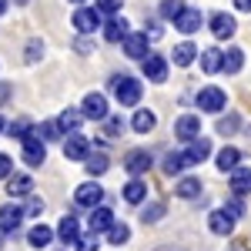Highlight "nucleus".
I'll return each instance as SVG.
<instances>
[{"instance_id":"cd10ccee","label":"nucleus","mask_w":251,"mask_h":251,"mask_svg":"<svg viewBox=\"0 0 251 251\" xmlns=\"http://www.w3.org/2000/svg\"><path fill=\"white\" fill-rule=\"evenodd\" d=\"M201 71H204V74H218V71H221V50H218V47L201 50Z\"/></svg>"},{"instance_id":"4c0bfd02","label":"nucleus","mask_w":251,"mask_h":251,"mask_svg":"<svg viewBox=\"0 0 251 251\" xmlns=\"http://www.w3.org/2000/svg\"><path fill=\"white\" fill-rule=\"evenodd\" d=\"M121 131H124V121H121V117H104V134L107 137H121Z\"/></svg>"},{"instance_id":"412c9836","label":"nucleus","mask_w":251,"mask_h":251,"mask_svg":"<svg viewBox=\"0 0 251 251\" xmlns=\"http://www.w3.org/2000/svg\"><path fill=\"white\" fill-rule=\"evenodd\" d=\"M194 57H198V47H194L191 40L177 44V47H174V54H171V60L177 64V67H191V64H194Z\"/></svg>"},{"instance_id":"0eeeda50","label":"nucleus","mask_w":251,"mask_h":251,"mask_svg":"<svg viewBox=\"0 0 251 251\" xmlns=\"http://www.w3.org/2000/svg\"><path fill=\"white\" fill-rule=\"evenodd\" d=\"M71 20H74V27H77L80 34H94V30H100V14H97L94 7H77Z\"/></svg>"},{"instance_id":"1a4fd4ad","label":"nucleus","mask_w":251,"mask_h":251,"mask_svg":"<svg viewBox=\"0 0 251 251\" xmlns=\"http://www.w3.org/2000/svg\"><path fill=\"white\" fill-rule=\"evenodd\" d=\"M198 134H201V117L198 114H181L174 121V137L177 141H191Z\"/></svg>"},{"instance_id":"dca6fc26","label":"nucleus","mask_w":251,"mask_h":251,"mask_svg":"<svg viewBox=\"0 0 251 251\" xmlns=\"http://www.w3.org/2000/svg\"><path fill=\"white\" fill-rule=\"evenodd\" d=\"M148 168H151V154H148V151H131V154L124 157V171L131 174V177L148 174Z\"/></svg>"},{"instance_id":"6e6552de","label":"nucleus","mask_w":251,"mask_h":251,"mask_svg":"<svg viewBox=\"0 0 251 251\" xmlns=\"http://www.w3.org/2000/svg\"><path fill=\"white\" fill-rule=\"evenodd\" d=\"M24 161H27L30 168H40V164L47 161V144H44L37 134H30L24 141Z\"/></svg>"},{"instance_id":"473e14b6","label":"nucleus","mask_w":251,"mask_h":251,"mask_svg":"<svg viewBox=\"0 0 251 251\" xmlns=\"http://www.w3.org/2000/svg\"><path fill=\"white\" fill-rule=\"evenodd\" d=\"M188 168V157H184V151H171V154L164 157V174H181Z\"/></svg>"},{"instance_id":"b1692460","label":"nucleus","mask_w":251,"mask_h":251,"mask_svg":"<svg viewBox=\"0 0 251 251\" xmlns=\"http://www.w3.org/2000/svg\"><path fill=\"white\" fill-rule=\"evenodd\" d=\"M245 67V50H238V47H231L228 54L221 50V71H228V74H238Z\"/></svg>"},{"instance_id":"a19ab883","label":"nucleus","mask_w":251,"mask_h":251,"mask_svg":"<svg viewBox=\"0 0 251 251\" xmlns=\"http://www.w3.org/2000/svg\"><path fill=\"white\" fill-rule=\"evenodd\" d=\"M225 211H228V214H234V218H241V214H245V204H241V194H234L231 201L225 204Z\"/></svg>"},{"instance_id":"c9c22d12","label":"nucleus","mask_w":251,"mask_h":251,"mask_svg":"<svg viewBox=\"0 0 251 251\" xmlns=\"http://www.w3.org/2000/svg\"><path fill=\"white\" fill-rule=\"evenodd\" d=\"M181 10H184V0H161V17L164 20H174Z\"/></svg>"},{"instance_id":"8fccbe9b","label":"nucleus","mask_w":251,"mask_h":251,"mask_svg":"<svg viewBox=\"0 0 251 251\" xmlns=\"http://www.w3.org/2000/svg\"><path fill=\"white\" fill-rule=\"evenodd\" d=\"M0 131H3V117H0Z\"/></svg>"},{"instance_id":"aec40b11","label":"nucleus","mask_w":251,"mask_h":251,"mask_svg":"<svg viewBox=\"0 0 251 251\" xmlns=\"http://www.w3.org/2000/svg\"><path fill=\"white\" fill-rule=\"evenodd\" d=\"M3 181H7V194H14V198H24V194H30V188H34V181L27 174H7Z\"/></svg>"},{"instance_id":"393cba45","label":"nucleus","mask_w":251,"mask_h":251,"mask_svg":"<svg viewBox=\"0 0 251 251\" xmlns=\"http://www.w3.org/2000/svg\"><path fill=\"white\" fill-rule=\"evenodd\" d=\"M27 241H30V248H47V245L54 241V231H50L47 225H34V228L27 231Z\"/></svg>"},{"instance_id":"7c9ffc66","label":"nucleus","mask_w":251,"mask_h":251,"mask_svg":"<svg viewBox=\"0 0 251 251\" xmlns=\"http://www.w3.org/2000/svg\"><path fill=\"white\" fill-rule=\"evenodd\" d=\"M238 164H241V151H238V148H221V151H218V168H221V171H231Z\"/></svg>"},{"instance_id":"ddd939ff","label":"nucleus","mask_w":251,"mask_h":251,"mask_svg":"<svg viewBox=\"0 0 251 251\" xmlns=\"http://www.w3.org/2000/svg\"><path fill=\"white\" fill-rule=\"evenodd\" d=\"M20 221H24V208L20 204H3L0 208V231L3 234H14L20 228Z\"/></svg>"},{"instance_id":"4be33fe9","label":"nucleus","mask_w":251,"mask_h":251,"mask_svg":"<svg viewBox=\"0 0 251 251\" xmlns=\"http://www.w3.org/2000/svg\"><path fill=\"white\" fill-rule=\"evenodd\" d=\"M144 198H148V184H144L141 177H131V181L124 184V201H127V204H141Z\"/></svg>"},{"instance_id":"bb28decb","label":"nucleus","mask_w":251,"mask_h":251,"mask_svg":"<svg viewBox=\"0 0 251 251\" xmlns=\"http://www.w3.org/2000/svg\"><path fill=\"white\" fill-rule=\"evenodd\" d=\"M154 124H157L154 111H137L134 121H131V127H134L137 134H151V131H154Z\"/></svg>"},{"instance_id":"09e8293b","label":"nucleus","mask_w":251,"mask_h":251,"mask_svg":"<svg viewBox=\"0 0 251 251\" xmlns=\"http://www.w3.org/2000/svg\"><path fill=\"white\" fill-rule=\"evenodd\" d=\"M7 7H10V3H7V0H0V17L7 14Z\"/></svg>"},{"instance_id":"ea45409f","label":"nucleus","mask_w":251,"mask_h":251,"mask_svg":"<svg viewBox=\"0 0 251 251\" xmlns=\"http://www.w3.org/2000/svg\"><path fill=\"white\" fill-rule=\"evenodd\" d=\"M238 124H241V117L228 114V117H221V121H218V131H221V134H234V131H238Z\"/></svg>"},{"instance_id":"f257e3e1","label":"nucleus","mask_w":251,"mask_h":251,"mask_svg":"<svg viewBox=\"0 0 251 251\" xmlns=\"http://www.w3.org/2000/svg\"><path fill=\"white\" fill-rule=\"evenodd\" d=\"M111 91H114L121 107H134L137 100H141V94H144L141 80L131 77V74H114V77H111Z\"/></svg>"},{"instance_id":"9b49d317","label":"nucleus","mask_w":251,"mask_h":251,"mask_svg":"<svg viewBox=\"0 0 251 251\" xmlns=\"http://www.w3.org/2000/svg\"><path fill=\"white\" fill-rule=\"evenodd\" d=\"M201 24H204V17H201V10H194V7H184V10L174 17V27H177L181 34H194V30H201Z\"/></svg>"},{"instance_id":"c756f323","label":"nucleus","mask_w":251,"mask_h":251,"mask_svg":"<svg viewBox=\"0 0 251 251\" xmlns=\"http://www.w3.org/2000/svg\"><path fill=\"white\" fill-rule=\"evenodd\" d=\"M7 131H10V137H17V141H27V137L34 134V124L27 121V117H17V121H10V124H3Z\"/></svg>"},{"instance_id":"a878e982","label":"nucleus","mask_w":251,"mask_h":251,"mask_svg":"<svg viewBox=\"0 0 251 251\" xmlns=\"http://www.w3.org/2000/svg\"><path fill=\"white\" fill-rule=\"evenodd\" d=\"M80 121H84V114H80V111H74V107H67V111H64V114L57 117L60 134H71V131H77V127H80Z\"/></svg>"},{"instance_id":"423d86ee","label":"nucleus","mask_w":251,"mask_h":251,"mask_svg":"<svg viewBox=\"0 0 251 251\" xmlns=\"http://www.w3.org/2000/svg\"><path fill=\"white\" fill-rule=\"evenodd\" d=\"M80 114L87 117V121H104L107 117V97L104 94H87L84 97V104H80Z\"/></svg>"},{"instance_id":"58836bf2","label":"nucleus","mask_w":251,"mask_h":251,"mask_svg":"<svg viewBox=\"0 0 251 251\" xmlns=\"http://www.w3.org/2000/svg\"><path fill=\"white\" fill-rule=\"evenodd\" d=\"M100 17H114L117 10H121V0H97V7H94Z\"/></svg>"},{"instance_id":"a18cd8bd","label":"nucleus","mask_w":251,"mask_h":251,"mask_svg":"<svg viewBox=\"0 0 251 251\" xmlns=\"http://www.w3.org/2000/svg\"><path fill=\"white\" fill-rule=\"evenodd\" d=\"M7 174H14V161H10L7 154H0V181H3Z\"/></svg>"},{"instance_id":"c85d7f7f","label":"nucleus","mask_w":251,"mask_h":251,"mask_svg":"<svg viewBox=\"0 0 251 251\" xmlns=\"http://www.w3.org/2000/svg\"><path fill=\"white\" fill-rule=\"evenodd\" d=\"M84 168H87L91 177H100V174L111 168V161H107V154H87L84 157Z\"/></svg>"},{"instance_id":"de8ad7c7","label":"nucleus","mask_w":251,"mask_h":251,"mask_svg":"<svg viewBox=\"0 0 251 251\" xmlns=\"http://www.w3.org/2000/svg\"><path fill=\"white\" fill-rule=\"evenodd\" d=\"M7 94H10V84H0V100H3Z\"/></svg>"},{"instance_id":"f704fd0d","label":"nucleus","mask_w":251,"mask_h":251,"mask_svg":"<svg viewBox=\"0 0 251 251\" xmlns=\"http://www.w3.org/2000/svg\"><path fill=\"white\" fill-rule=\"evenodd\" d=\"M37 137L47 144V141H60V127H57V121H44L40 124V131H37Z\"/></svg>"},{"instance_id":"5701e85b","label":"nucleus","mask_w":251,"mask_h":251,"mask_svg":"<svg viewBox=\"0 0 251 251\" xmlns=\"http://www.w3.org/2000/svg\"><path fill=\"white\" fill-rule=\"evenodd\" d=\"M231 191L234 194H248L251 191V168H231Z\"/></svg>"},{"instance_id":"9d476101","label":"nucleus","mask_w":251,"mask_h":251,"mask_svg":"<svg viewBox=\"0 0 251 251\" xmlns=\"http://www.w3.org/2000/svg\"><path fill=\"white\" fill-rule=\"evenodd\" d=\"M208 24H211V34L218 40H228L234 34V30H238V24H234V17L231 14H225V10H218V14H211V20H208Z\"/></svg>"},{"instance_id":"72a5a7b5","label":"nucleus","mask_w":251,"mask_h":251,"mask_svg":"<svg viewBox=\"0 0 251 251\" xmlns=\"http://www.w3.org/2000/svg\"><path fill=\"white\" fill-rule=\"evenodd\" d=\"M107 241H111V245H127V241H131V228L114 221V225L107 228Z\"/></svg>"},{"instance_id":"e433bc0d","label":"nucleus","mask_w":251,"mask_h":251,"mask_svg":"<svg viewBox=\"0 0 251 251\" xmlns=\"http://www.w3.org/2000/svg\"><path fill=\"white\" fill-rule=\"evenodd\" d=\"M74 248H77V251H97V248H100V241H97V234H77Z\"/></svg>"},{"instance_id":"3c124183","label":"nucleus","mask_w":251,"mask_h":251,"mask_svg":"<svg viewBox=\"0 0 251 251\" xmlns=\"http://www.w3.org/2000/svg\"><path fill=\"white\" fill-rule=\"evenodd\" d=\"M74 3H84V0H74Z\"/></svg>"},{"instance_id":"a211bd4d","label":"nucleus","mask_w":251,"mask_h":251,"mask_svg":"<svg viewBox=\"0 0 251 251\" xmlns=\"http://www.w3.org/2000/svg\"><path fill=\"white\" fill-rule=\"evenodd\" d=\"M127 30H131V24L114 14V17L104 24V40H107V44H121V40L127 37Z\"/></svg>"},{"instance_id":"2eb2a0df","label":"nucleus","mask_w":251,"mask_h":251,"mask_svg":"<svg viewBox=\"0 0 251 251\" xmlns=\"http://www.w3.org/2000/svg\"><path fill=\"white\" fill-rule=\"evenodd\" d=\"M234 221H238V218H234V214H228L225 208H218V211L208 214V228H211L214 234H221V238L234 231Z\"/></svg>"},{"instance_id":"2f4dec72","label":"nucleus","mask_w":251,"mask_h":251,"mask_svg":"<svg viewBox=\"0 0 251 251\" xmlns=\"http://www.w3.org/2000/svg\"><path fill=\"white\" fill-rule=\"evenodd\" d=\"M174 194L191 201V198H198V194H201V181H198V177H181V181H177V188H174Z\"/></svg>"},{"instance_id":"37998d69","label":"nucleus","mask_w":251,"mask_h":251,"mask_svg":"<svg viewBox=\"0 0 251 251\" xmlns=\"http://www.w3.org/2000/svg\"><path fill=\"white\" fill-rule=\"evenodd\" d=\"M161 214H164V204H151V208H144V214H141V218H144V221H157Z\"/></svg>"},{"instance_id":"6ab92c4d","label":"nucleus","mask_w":251,"mask_h":251,"mask_svg":"<svg viewBox=\"0 0 251 251\" xmlns=\"http://www.w3.org/2000/svg\"><path fill=\"white\" fill-rule=\"evenodd\" d=\"M77 234H80V221L74 218V214H64V218H60V225H57V238L64 241V245H74V241H77Z\"/></svg>"},{"instance_id":"c03bdc74","label":"nucleus","mask_w":251,"mask_h":251,"mask_svg":"<svg viewBox=\"0 0 251 251\" xmlns=\"http://www.w3.org/2000/svg\"><path fill=\"white\" fill-rule=\"evenodd\" d=\"M24 214H44V201H40V198H30L27 208H24Z\"/></svg>"},{"instance_id":"39448f33","label":"nucleus","mask_w":251,"mask_h":251,"mask_svg":"<svg viewBox=\"0 0 251 251\" xmlns=\"http://www.w3.org/2000/svg\"><path fill=\"white\" fill-rule=\"evenodd\" d=\"M87 154H91V141L84 134H77V131H71L67 141H64V157L67 161H84Z\"/></svg>"},{"instance_id":"79ce46f5","label":"nucleus","mask_w":251,"mask_h":251,"mask_svg":"<svg viewBox=\"0 0 251 251\" xmlns=\"http://www.w3.org/2000/svg\"><path fill=\"white\" fill-rule=\"evenodd\" d=\"M40 54H44V44H40V40H30V44H27V60L34 64Z\"/></svg>"},{"instance_id":"20e7f679","label":"nucleus","mask_w":251,"mask_h":251,"mask_svg":"<svg viewBox=\"0 0 251 251\" xmlns=\"http://www.w3.org/2000/svg\"><path fill=\"white\" fill-rule=\"evenodd\" d=\"M100 201H104V188L97 181H84L77 191H74V204L77 208H97Z\"/></svg>"},{"instance_id":"7ed1b4c3","label":"nucleus","mask_w":251,"mask_h":251,"mask_svg":"<svg viewBox=\"0 0 251 251\" xmlns=\"http://www.w3.org/2000/svg\"><path fill=\"white\" fill-rule=\"evenodd\" d=\"M141 71H144V77L154 80V84H161V80H168V60L161 57V54H144L141 57Z\"/></svg>"},{"instance_id":"f8f14e48","label":"nucleus","mask_w":251,"mask_h":251,"mask_svg":"<svg viewBox=\"0 0 251 251\" xmlns=\"http://www.w3.org/2000/svg\"><path fill=\"white\" fill-rule=\"evenodd\" d=\"M184 157H188V164H201V161H208V157H211V141H208V137H201V134L191 137Z\"/></svg>"},{"instance_id":"f3484780","label":"nucleus","mask_w":251,"mask_h":251,"mask_svg":"<svg viewBox=\"0 0 251 251\" xmlns=\"http://www.w3.org/2000/svg\"><path fill=\"white\" fill-rule=\"evenodd\" d=\"M121 44H124V54L131 60H141L148 54V34H131V30H127V37L121 40Z\"/></svg>"},{"instance_id":"4468645a","label":"nucleus","mask_w":251,"mask_h":251,"mask_svg":"<svg viewBox=\"0 0 251 251\" xmlns=\"http://www.w3.org/2000/svg\"><path fill=\"white\" fill-rule=\"evenodd\" d=\"M111 225H114V211H111V208H104V204L91 208V218H87V228H91V234L107 231Z\"/></svg>"},{"instance_id":"49530a36","label":"nucleus","mask_w":251,"mask_h":251,"mask_svg":"<svg viewBox=\"0 0 251 251\" xmlns=\"http://www.w3.org/2000/svg\"><path fill=\"white\" fill-rule=\"evenodd\" d=\"M234 7H238V10H245V14H251V0H234Z\"/></svg>"},{"instance_id":"f03ea898","label":"nucleus","mask_w":251,"mask_h":251,"mask_svg":"<svg viewBox=\"0 0 251 251\" xmlns=\"http://www.w3.org/2000/svg\"><path fill=\"white\" fill-rule=\"evenodd\" d=\"M198 107H201L204 114H221V111L228 107V94H225L221 87H201V91H198Z\"/></svg>"}]
</instances>
